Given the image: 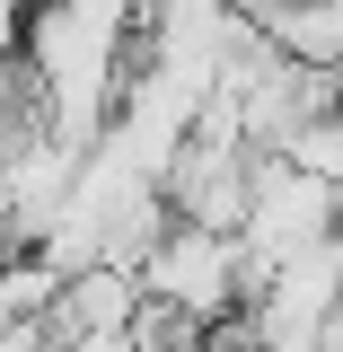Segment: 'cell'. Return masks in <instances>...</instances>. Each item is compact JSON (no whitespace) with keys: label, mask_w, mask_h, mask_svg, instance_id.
Segmentation results:
<instances>
[{"label":"cell","mask_w":343,"mask_h":352,"mask_svg":"<svg viewBox=\"0 0 343 352\" xmlns=\"http://www.w3.org/2000/svg\"><path fill=\"white\" fill-rule=\"evenodd\" d=\"M256 27L273 36V53H291V62H335L343 71V0H282Z\"/></svg>","instance_id":"cell-1"}]
</instances>
